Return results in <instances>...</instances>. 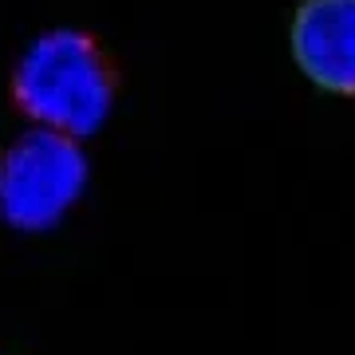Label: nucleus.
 <instances>
[{
    "instance_id": "f257e3e1",
    "label": "nucleus",
    "mask_w": 355,
    "mask_h": 355,
    "mask_svg": "<svg viewBox=\"0 0 355 355\" xmlns=\"http://www.w3.org/2000/svg\"><path fill=\"white\" fill-rule=\"evenodd\" d=\"M12 95L20 111L67 139H87L103 127L114 103V76L107 55L87 32H48L24 51Z\"/></svg>"
},
{
    "instance_id": "f03ea898",
    "label": "nucleus",
    "mask_w": 355,
    "mask_h": 355,
    "mask_svg": "<svg viewBox=\"0 0 355 355\" xmlns=\"http://www.w3.org/2000/svg\"><path fill=\"white\" fill-rule=\"evenodd\" d=\"M87 186V154L76 139L36 127L0 158V217L12 229L44 233L79 202Z\"/></svg>"
},
{
    "instance_id": "7ed1b4c3",
    "label": "nucleus",
    "mask_w": 355,
    "mask_h": 355,
    "mask_svg": "<svg viewBox=\"0 0 355 355\" xmlns=\"http://www.w3.org/2000/svg\"><path fill=\"white\" fill-rule=\"evenodd\" d=\"M292 51L320 87L355 95V0H308L292 24Z\"/></svg>"
}]
</instances>
